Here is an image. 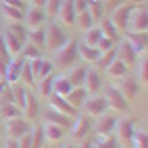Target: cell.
Returning <instances> with one entry per match:
<instances>
[{
    "label": "cell",
    "instance_id": "obj_1",
    "mask_svg": "<svg viewBox=\"0 0 148 148\" xmlns=\"http://www.w3.org/2000/svg\"><path fill=\"white\" fill-rule=\"evenodd\" d=\"M77 45H79V41L75 39H68L64 45H62L59 50L54 52V68H59L61 71H66L70 70L73 64H75V59L79 57L77 54Z\"/></svg>",
    "mask_w": 148,
    "mask_h": 148
},
{
    "label": "cell",
    "instance_id": "obj_2",
    "mask_svg": "<svg viewBox=\"0 0 148 148\" xmlns=\"http://www.w3.org/2000/svg\"><path fill=\"white\" fill-rule=\"evenodd\" d=\"M66 41H68V36H66L64 30L61 29L59 23L52 22V23H48V25L45 27V48H47L48 52L59 50L62 45L66 43Z\"/></svg>",
    "mask_w": 148,
    "mask_h": 148
},
{
    "label": "cell",
    "instance_id": "obj_3",
    "mask_svg": "<svg viewBox=\"0 0 148 148\" xmlns=\"http://www.w3.org/2000/svg\"><path fill=\"white\" fill-rule=\"evenodd\" d=\"M148 29V11L146 5H136L130 9L127 32H146Z\"/></svg>",
    "mask_w": 148,
    "mask_h": 148
},
{
    "label": "cell",
    "instance_id": "obj_4",
    "mask_svg": "<svg viewBox=\"0 0 148 148\" xmlns=\"http://www.w3.org/2000/svg\"><path fill=\"white\" fill-rule=\"evenodd\" d=\"M132 4H129L127 0H121V2L116 5L112 11L109 13V20L112 22V25L116 27L118 32H127V25H129V14H130Z\"/></svg>",
    "mask_w": 148,
    "mask_h": 148
},
{
    "label": "cell",
    "instance_id": "obj_5",
    "mask_svg": "<svg viewBox=\"0 0 148 148\" xmlns=\"http://www.w3.org/2000/svg\"><path fill=\"white\" fill-rule=\"evenodd\" d=\"M116 139H118V143L123 146V148H129L132 145V139H134V121L130 118H120L116 120Z\"/></svg>",
    "mask_w": 148,
    "mask_h": 148
},
{
    "label": "cell",
    "instance_id": "obj_6",
    "mask_svg": "<svg viewBox=\"0 0 148 148\" xmlns=\"http://www.w3.org/2000/svg\"><path fill=\"white\" fill-rule=\"evenodd\" d=\"M105 102H107V109L114 111V112H125L127 107H129V102L123 98V95L118 91V88L114 86H109L105 89V95H103Z\"/></svg>",
    "mask_w": 148,
    "mask_h": 148
},
{
    "label": "cell",
    "instance_id": "obj_7",
    "mask_svg": "<svg viewBox=\"0 0 148 148\" xmlns=\"http://www.w3.org/2000/svg\"><path fill=\"white\" fill-rule=\"evenodd\" d=\"M47 13L45 9L41 7H32L30 5L27 11L23 13V23L27 27V30L30 29H39V27H45V22H47Z\"/></svg>",
    "mask_w": 148,
    "mask_h": 148
},
{
    "label": "cell",
    "instance_id": "obj_8",
    "mask_svg": "<svg viewBox=\"0 0 148 148\" xmlns=\"http://www.w3.org/2000/svg\"><path fill=\"white\" fill-rule=\"evenodd\" d=\"M29 130H30V121H27L25 118H22V116L5 121V132L9 136V139L18 141L20 137H22L23 134H27Z\"/></svg>",
    "mask_w": 148,
    "mask_h": 148
},
{
    "label": "cell",
    "instance_id": "obj_9",
    "mask_svg": "<svg viewBox=\"0 0 148 148\" xmlns=\"http://www.w3.org/2000/svg\"><path fill=\"white\" fill-rule=\"evenodd\" d=\"M82 109L86 114L89 116H102L105 111H107V102H105L103 97H100V95H88L86 102L82 103Z\"/></svg>",
    "mask_w": 148,
    "mask_h": 148
},
{
    "label": "cell",
    "instance_id": "obj_10",
    "mask_svg": "<svg viewBox=\"0 0 148 148\" xmlns=\"http://www.w3.org/2000/svg\"><path fill=\"white\" fill-rule=\"evenodd\" d=\"M116 59H120L127 68H130L137 62L139 54H137V52L132 48V45L125 39V41H120L118 47H116Z\"/></svg>",
    "mask_w": 148,
    "mask_h": 148
},
{
    "label": "cell",
    "instance_id": "obj_11",
    "mask_svg": "<svg viewBox=\"0 0 148 148\" xmlns=\"http://www.w3.org/2000/svg\"><path fill=\"white\" fill-rule=\"evenodd\" d=\"M29 66H30V71H32L36 82L39 79L50 75V73H54V62L48 59H43V57H36L32 61H29Z\"/></svg>",
    "mask_w": 148,
    "mask_h": 148
},
{
    "label": "cell",
    "instance_id": "obj_12",
    "mask_svg": "<svg viewBox=\"0 0 148 148\" xmlns=\"http://www.w3.org/2000/svg\"><path fill=\"white\" fill-rule=\"evenodd\" d=\"M91 130V123L88 120L86 114H79V118L75 120V123H73L70 127V137L73 141H82L88 137V132Z\"/></svg>",
    "mask_w": 148,
    "mask_h": 148
},
{
    "label": "cell",
    "instance_id": "obj_13",
    "mask_svg": "<svg viewBox=\"0 0 148 148\" xmlns=\"http://www.w3.org/2000/svg\"><path fill=\"white\" fill-rule=\"evenodd\" d=\"M84 89L88 91V95H98L102 89V75L97 68H89L86 70V77H84Z\"/></svg>",
    "mask_w": 148,
    "mask_h": 148
},
{
    "label": "cell",
    "instance_id": "obj_14",
    "mask_svg": "<svg viewBox=\"0 0 148 148\" xmlns=\"http://www.w3.org/2000/svg\"><path fill=\"white\" fill-rule=\"evenodd\" d=\"M23 62H25V59L22 56L11 57V61L7 62V68H5V75H4V79H5L7 84H16V82H20V71H22Z\"/></svg>",
    "mask_w": 148,
    "mask_h": 148
},
{
    "label": "cell",
    "instance_id": "obj_15",
    "mask_svg": "<svg viewBox=\"0 0 148 148\" xmlns=\"http://www.w3.org/2000/svg\"><path fill=\"white\" fill-rule=\"evenodd\" d=\"M48 103H50V107L54 109V111H57V112H61V114H66V116H71L73 114H77V109H73L71 105L66 102V98L64 97H59V95H48Z\"/></svg>",
    "mask_w": 148,
    "mask_h": 148
},
{
    "label": "cell",
    "instance_id": "obj_16",
    "mask_svg": "<svg viewBox=\"0 0 148 148\" xmlns=\"http://www.w3.org/2000/svg\"><path fill=\"white\" fill-rule=\"evenodd\" d=\"M116 127V118L112 114H102L98 116V121L95 125V130H97V136H111L114 132Z\"/></svg>",
    "mask_w": 148,
    "mask_h": 148
},
{
    "label": "cell",
    "instance_id": "obj_17",
    "mask_svg": "<svg viewBox=\"0 0 148 148\" xmlns=\"http://www.w3.org/2000/svg\"><path fill=\"white\" fill-rule=\"evenodd\" d=\"M118 91L123 95V98L129 102V100H134L136 98L137 91H139V86H137L136 79H132V77H123V79H120Z\"/></svg>",
    "mask_w": 148,
    "mask_h": 148
},
{
    "label": "cell",
    "instance_id": "obj_18",
    "mask_svg": "<svg viewBox=\"0 0 148 148\" xmlns=\"http://www.w3.org/2000/svg\"><path fill=\"white\" fill-rule=\"evenodd\" d=\"M59 22L64 27H71L73 20H75V9H73V0H62L59 7Z\"/></svg>",
    "mask_w": 148,
    "mask_h": 148
},
{
    "label": "cell",
    "instance_id": "obj_19",
    "mask_svg": "<svg viewBox=\"0 0 148 148\" xmlns=\"http://www.w3.org/2000/svg\"><path fill=\"white\" fill-rule=\"evenodd\" d=\"M77 54H79V57H80L84 62L95 64V62L98 61V57H100L102 52H100L97 47H89V45H86V43H79V45H77Z\"/></svg>",
    "mask_w": 148,
    "mask_h": 148
},
{
    "label": "cell",
    "instance_id": "obj_20",
    "mask_svg": "<svg viewBox=\"0 0 148 148\" xmlns=\"http://www.w3.org/2000/svg\"><path fill=\"white\" fill-rule=\"evenodd\" d=\"M22 112L25 114V120H27V121L36 120V116H38V112H39L38 98L34 97L32 93H29V91H27V95H25V102H23V109H22Z\"/></svg>",
    "mask_w": 148,
    "mask_h": 148
},
{
    "label": "cell",
    "instance_id": "obj_21",
    "mask_svg": "<svg viewBox=\"0 0 148 148\" xmlns=\"http://www.w3.org/2000/svg\"><path fill=\"white\" fill-rule=\"evenodd\" d=\"M64 98H66V102L71 105L73 109H80L82 103L88 98V91L84 89V86H77V88H71V91L66 95Z\"/></svg>",
    "mask_w": 148,
    "mask_h": 148
},
{
    "label": "cell",
    "instance_id": "obj_22",
    "mask_svg": "<svg viewBox=\"0 0 148 148\" xmlns=\"http://www.w3.org/2000/svg\"><path fill=\"white\" fill-rule=\"evenodd\" d=\"M127 34V41L132 45V48L137 54H146V45H148V36L146 32H125Z\"/></svg>",
    "mask_w": 148,
    "mask_h": 148
},
{
    "label": "cell",
    "instance_id": "obj_23",
    "mask_svg": "<svg viewBox=\"0 0 148 148\" xmlns=\"http://www.w3.org/2000/svg\"><path fill=\"white\" fill-rule=\"evenodd\" d=\"M103 70L107 71V75H109L111 79H116V80H120V79L127 77V71H129V68H127L120 59H116V57H114Z\"/></svg>",
    "mask_w": 148,
    "mask_h": 148
},
{
    "label": "cell",
    "instance_id": "obj_24",
    "mask_svg": "<svg viewBox=\"0 0 148 148\" xmlns=\"http://www.w3.org/2000/svg\"><path fill=\"white\" fill-rule=\"evenodd\" d=\"M41 129H43V137H45V141H48V143L59 141L61 137H62V134H64V130H62L59 125L50 123V121H45L43 125H41Z\"/></svg>",
    "mask_w": 148,
    "mask_h": 148
},
{
    "label": "cell",
    "instance_id": "obj_25",
    "mask_svg": "<svg viewBox=\"0 0 148 148\" xmlns=\"http://www.w3.org/2000/svg\"><path fill=\"white\" fill-rule=\"evenodd\" d=\"M2 38H4V45H5V48H7V52H9V56L11 57H14V56H20V52H22V41H20L16 36H13L9 30H5V32L2 34Z\"/></svg>",
    "mask_w": 148,
    "mask_h": 148
},
{
    "label": "cell",
    "instance_id": "obj_26",
    "mask_svg": "<svg viewBox=\"0 0 148 148\" xmlns=\"http://www.w3.org/2000/svg\"><path fill=\"white\" fill-rule=\"evenodd\" d=\"M71 84L66 79V75H57L54 77V82H52V93L59 95V97H66V95L71 91Z\"/></svg>",
    "mask_w": 148,
    "mask_h": 148
},
{
    "label": "cell",
    "instance_id": "obj_27",
    "mask_svg": "<svg viewBox=\"0 0 148 148\" xmlns=\"http://www.w3.org/2000/svg\"><path fill=\"white\" fill-rule=\"evenodd\" d=\"M86 66L84 64H77V66H71L70 71H68V75L66 79L70 80V84L73 88H77V86H82L84 84V77H86Z\"/></svg>",
    "mask_w": 148,
    "mask_h": 148
},
{
    "label": "cell",
    "instance_id": "obj_28",
    "mask_svg": "<svg viewBox=\"0 0 148 148\" xmlns=\"http://www.w3.org/2000/svg\"><path fill=\"white\" fill-rule=\"evenodd\" d=\"M98 27H100V32H102V36H105V38H109V39H112L114 43H118V39H120V32L116 30V27L112 25V22L107 18V16H103L100 22H98Z\"/></svg>",
    "mask_w": 148,
    "mask_h": 148
},
{
    "label": "cell",
    "instance_id": "obj_29",
    "mask_svg": "<svg viewBox=\"0 0 148 148\" xmlns=\"http://www.w3.org/2000/svg\"><path fill=\"white\" fill-rule=\"evenodd\" d=\"M0 11L4 14V20L9 23H23V11L16 7H9V5H0Z\"/></svg>",
    "mask_w": 148,
    "mask_h": 148
},
{
    "label": "cell",
    "instance_id": "obj_30",
    "mask_svg": "<svg viewBox=\"0 0 148 148\" xmlns=\"http://www.w3.org/2000/svg\"><path fill=\"white\" fill-rule=\"evenodd\" d=\"M45 120H47V121H50V123L59 125L62 130H64V129H70V127H71V120H70V116L61 114V112H57V111H54V109H50V111L47 112Z\"/></svg>",
    "mask_w": 148,
    "mask_h": 148
},
{
    "label": "cell",
    "instance_id": "obj_31",
    "mask_svg": "<svg viewBox=\"0 0 148 148\" xmlns=\"http://www.w3.org/2000/svg\"><path fill=\"white\" fill-rule=\"evenodd\" d=\"M25 41L32 43V45L38 47L39 50H45V29L39 27V29H30V30H27Z\"/></svg>",
    "mask_w": 148,
    "mask_h": 148
},
{
    "label": "cell",
    "instance_id": "obj_32",
    "mask_svg": "<svg viewBox=\"0 0 148 148\" xmlns=\"http://www.w3.org/2000/svg\"><path fill=\"white\" fill-rule=\"evenodd\" d=\"M73 23L77 25V29L80 30V32H86L88 29H91L95 25L91 14L88 13V9H86V11H82V13H77L75 14V20H73Z\"/></svg>",
    "mask_w": 148,
    "mask_h": 148
},
{
    "label": "cell",
    "instance_id": "obj_33",
    "mask_svg": "<svg viewBox=\"0 0 148 148\" xmlns=\"http://www.w3.org/2000/svg\"><path fill=\"white\" fill-rule=\"evenodd\" d=\"M9 86H11V89H13V103L16 105L20 111H22V109H23V102H25V95H27L25 86H22L20 82L9 84Z\"/></svg>",
    "mask_w": 148,
    "mask_h": 148
},
{
    "label": "cell",
    "instance_id": "obj_34",
    "mask_svg": "<svg viewBox=\"0 0 148 148\" xmlns=\"http://www.w3.org/2000/svg\"><path fill=\"white\" fill-rule=\"evenodd\" d=\"M22 116V111H20L14 103H0V120H13V118H18Z\"/></svg>",
    "mask_w": 148,
    "mask_h": 148
},
{
    "label": "cell",
    "instance_id": "obj_35",
    "mask_svg": "<svg viewBox=\"0 0 148 148\" xmlns=\"http://www.w3.org/2000/svg\"><path fill=\"white\" fill-rule=\"evenodd\" d=\"M52 82H54V73H50V75L39 79L36 82V88H38V93L41 95V97H48V95H52Z\"/></svg>",
    "mask_w": 148,
    "mask_h": 148
},
{
    "label": "cell",
    "instance_id": "obj_36",
    "mask_svg": "<svg viewBox=\"0 0 148 148\" xmlns=\"http://www.w3.org/2000/svg\"><path fill=\"white\" fill-rule=\"evenodd\" d=\"M102 38V32H100V27L98 25H93L91 29H88L84 32V38H82V43H86L89 47H97L98 39Z\"/></svg>",
    "mask_w": 148,
    "mask_h": 148
},
{
    "label": "cell",
    "instance_id": "obj_37",
    "mask_svg": "<svg viewBox=\"0 0 148 148\" xmlns=\"http://www.w3.org/2000/svg\"><path fill=\"white\" fill-rule=\"evenodd\" d=\"M41 52L38 47H34L32 43H29V41H25V43L22 45V52H20V56H22L25 61H32L36 57H41Z\"/></svg>",
    "mask_w": 148,
    "mask_h": 148
},
{
    "label": "cell",
    "instance_id": "obj_38",
    "mask_svg": "<svg viewBox=\"0 0 148 148\" xmlns=\"http://www.w3.org/2000/svg\"><path fill=\"white\" fill-rule=\"evenodd\" d=\"M137 79H139V82L143 84V86H146L148 84V57L145 54V57L137 59Z\"/></svg>",
    "mask_w": 148,
    "mask_h": 148
},
{
    "label": "cell",
    "instance_id": "obj_39",
    "mask_svg": "<svg viewBox=\"0 0 148 148\" xmlns=\"http://www.w3.org/2000/svg\"><path fill=\"white\" fill-rule=\"evenodd\" d=\"M20 82H22L23 86H36V80H34L32 71H30L29 61H25L23 66H22V71H20Z\"/></svg>",
    "mask_w": 148,
    "mask_h": 148
},
{
    "label": "cell",
    "instance_id": "obj_40",
    "mask_svg": "<svg viewBox=\"0 0 148 148\" xmlns=\"http://www.w3.org/2000/svg\"><path fill=\"white\" fill-rule=\"evenodd\" d=\"M132 145H134V148H148V134H146V130L136 129Z\"/></svg>",
    "mask_w": 148,
    "mask_h": 148
},
{
    "label": "cell",
    "instance_id": "obj_41",
    "mask_svg": "<svg viewBox=\"0 0 148 148\" xmlns=\"http://www.w3.org/2000/svg\"><path fill=\"white\" fill-rule=\"evenodd\" d=\"M30 139H32V148H41L45 143V137H43V129L41 127H30Z\"/></svg>",
    "mask_w": 148,
    "mask_h": 148
},
{
    "label": "cell",
    "instance_id": "obj_42",
    "mask_svg": "<svg viewBox=\"0 0 148 148\" xmlns=\"http://www.w3.org/2000/svg\"><path fill=\"white\" fill-rule=\"evenodd\" d=\"M114 57H116V47L111 48V50H107V52H102L100 57H98V61L95 62V64H97V68H102V70H103Z\"/></svg>",
    "mask_w": 148,
    "mask_h": 148
},
{
    "label": "cell",
    "instance_id": "obj_43",
    "mask_svg": "<svg viewBox=\"0 0 148 148\" xmlns=\"http://www.w3.org/2000/svg\"><path fill=\"white\" fill-rule=\"evenodd\" d=\"M7 30L11 32L13 36H16L22 43H25V38H27V29L22 25V23H9Z\"/></svg>",
    "mask_w": 148,
    "mask_h": 148
},
{
    "label": "cell",
    "instance_id": "obj_44",
    "mask_svg": "<svg viewBox=\"0 0 148 148\" xmlns=\"http://www.w3.org/2000/svg\"><path fill=\"white\" fill-rule=\"evenodd\" d=\"M95 148H116V137L111 136H98L97 143H95Z\"/></svg>",
    "mask_w": 148,
    "mask_h": 148
},
{
    "label": "cell",
    "instance_id": "obj_45",
    "mask_svg": "<svg viewBox=\"0 0 148 148\" xmlns=\"http://www.w3.org/2000/svg\"><path fill=\"white\" fill-rule=\"evenodd\" d=\"M61 2L62 0H47V4H45V13H47V16H50V18H54V16H57V13H59V7H61Z\"/></svg>",
    "mask_w": 148,
    "mask_h": 148
},
{
    "label": "cell",
    "instance_id": "obj_46",
    "mask_svg": "<svg viewBox=\"0 0 148 148\" xmlns=\"http://www.w3.org/2000/svg\"><path fill=\"white\" fill-rule=\"evenodd\" d=\"M114 41L112 39H109V38H105V36H102L100 39H98V43H97V48L100 50V52H107V50H111V48H114Z\"/></svg>",
    "mask_w": 148,
    "mask_h": 148
},
{
    "label": "cell",
    "instance_id": "obj_47",
    "mask_svg": "<svg viewBox=\"0 0 148 148\" xmlns=\"http://www.w3.org/2000/svg\"><path fill=\"white\" fill-rule=\"evenodd\" d=\"M0 103H13V89H11L9 84L2 89V93H0Z\"/></svg>",
    "mask_w": 148,
    "mask_h": 148
},
{
    "label": "cell",
    "instance_id": "obj_48",
    "mask_svg": "<svg viewBox=\"0 0 148 148\" xmlns=\"http://www.w3.org/2000/svg\"><path fill=\"white\" fill-rule=\"evenodd\" d=\"M18 143V148H32V139H30V130L27 134H23L20 139L16 141Z\"/></svg>",
    "mask_w": 148,
    "mask_h": 148
},
{
    "label": "cell",
    "instance_id": "obj_49",
    "mask_svg": "<svg viewBox=\"0 0 148 148\" xmlns=\"http://www.w3.org/2000/svg\"><path fill=\"white\" fill-rule=\"evenodd\" d=\"M0 61H4L5 64L11 61V56H9V52H7V48H5V45H4V38H2V34H0Z\"/></svg>",
    "mask_w": 148,
    "mask_h": 148
},
{
    "label": "cell",
    "instance_id": "obj_50",
    "mask_svg": "<svg viewBox=\"0 0 148 148\" xmlns=\"http://www.w3.org/2000/svg\"><path fill=\"white\" fill-rule=\"evenodd\" d=\"M2 5H9V7H16V9H25V2L23 0H2Z\"/></svg>",
    "mask_w": 148,
    "mask_h": 148
},
{
    "label": "cell",
    "instance_id": "obj_51",
    "mask_svg": "<svg viewBox=\"0 0 148 148\" xmlns=\"http://www.w3.org/2000/svg\"><path fill=\"white\" fill-rule=\"evenodd\" d=\"M73 9H75V14L86 11L88 9V0H73Z\"/></svg>",
    "mask_w": 148,
    "mask_h": 148
},
{
    "label": "cell",
    "instance_id": "obj_52",
    "mask_svg": "<svg viewBox=\"0 0 148 148\" xmlns=\"http://www.w3.org/2000/svg\"><path fill=\"white\" fill-rule=\"evenodd\" d=\"M29 2H30L32 7H41V9H43L45 4H47V0H29Z\"/></svg>",
    "mask_w": 148,
    "mask_h": 148
},
{
    "label": "cell",
    "instance_id": "obj_53",
    "mask_svg": "<svg viewBox=\"0 0 148 148\" xmlns=\"http://www.w3.org/2000/svg\"><path fill=\"white\" fill-rule=\"evenodd\" d=\"M4 148H18V143L14 139H7L5 145H4Z\"/></svg>",
    "mask_w": 148,
    "mask_h": 148
},
{
    "label": "cell",
    "instance_id": "obj_54",
    "mask_svg": "<svg viewBox=\"0 0 148 148\" xmlns=\"http://www.w3.org/2000/svg\"><path fill=\"white\" fill-rule=\"evenodd\" d=\"M79 148H93V145H91V141L82 139V141H80V145H79Z\"/></svg>",
    "mask_w": 148,
    "mask_h": 148
},
{
    "label": "cell",
    "instance_id": "obj_55",
    "mask_svg": "<svg viewBox=\"0 0 148 148\" xmlns=\"http://www.w3.org/2000/svg\"><path fill=\"white\" fill-rule=\"evenodd\" d=\"M129 4H136V5H143V4H146V0H127Z\"/></svg>",
    "mask_w": 148,
    "mask_h": 148
},
{
    "label": "cell",
    "instance_id": "obj_56",
    "mask_svg": "<svg viewBox=\"0 0 148 148\" xmlns=\"http://www.w3.org/2000/svg\"><path fill=\"white\" fill-rule=\"evenodd\" d=\"M7 86V82H5V79L4 77H0V93H2V89Z\"/></svg>",
    "mask_w": 148,
    "mask_h": 148
},
{
    "label": "cell",
    "instance_id": "obj_57",
    "mask_svg": "<svg viewBox=\"0 0 148 148\" xmlns=\"http://www.w3.org/2000/svg\"><path fill=\"white\" fill-rule=\"evenodd\" d=\"M62 148H73L71 145H64V146H62Z\"/></svg>",
    "mask_w": 148,
    "mask_h": 148
},
{
    "label": "cell",
    "instance_id": "obj_58",
    "mask_svg": "<svg viewBox=\"0 0 148 148\" xmlns=\"http://www.w3.org/2000/svg\"><path fill=\"white\" fill-rule=\"evenodd\" d=\"M102 2H107V0H102Z\"/></svg>",
    "mask_w": 148,
    "mask_h": 148
},
{
    "label": "cell",
    "instance_id": "obj_59",
    "mask_svg": "<svg viewBox=\"0 0 148 148\" xmlns=\"http://www.w3.org/2000/svg\"><path fill=\"white\" fill-rule=\"evenodd\" d=\"M23 2H29V0H23Z\"/></svg>",
    "mask_w": 148,
    "mask_h": 148
}]
</instances>
